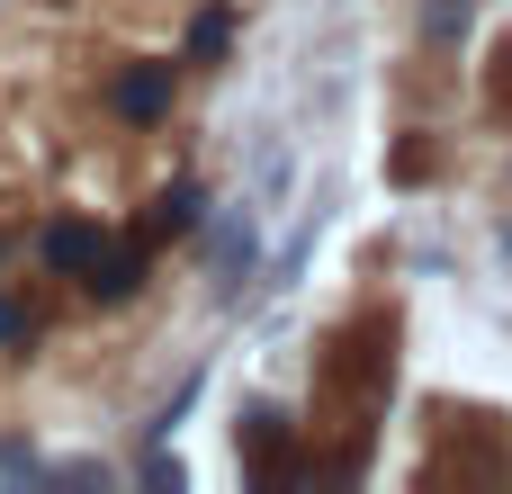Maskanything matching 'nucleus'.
<instances>
[{
  "label": "nucleus",
  "mask_w": 512,
  "mask_h": 494,
  "mask_svg": "<svg viewBox=\"0 0 512 494\" xmlns=\"http://www.w3.org/2000/svg\"><path fill=\"white\" fill-rule=\"evenodd\" d=\"M198 261H207L216 297H243V279H252V261H261V225H252V207H207V225H198Z\"/></svg>",
  "instance_id": "nucleus-1"
},
{
  "label": "nucleus",
  "mask_w": 512,
  "mask_h": 494,
  "mask_svg": "<svg viewBox=\"0 0 512 494\" xmlns=\"http://www.w3.org/2000/svg\"><path fill=\"white\" fill-rule=\"evenodd\" d=\"M108 243H117V234H108L99 216H54V225L36 234V261H45L54 279H90V270L108 261Z\"/></svg>",
  "instance_id": "nucleus-2"
},
{
  "label": "nucleus",
  "mask_w": 512,
  "mask_h": 494,
  "mask_svg": "<svg viewBox=\"0 0 512 494\" xmlns=\"http://www.w3.org/2000/svg\"><path fill=\"white\" fill-rule=\"evenodd\" d=\"M171 99H180V72H171V63H126V72L108 81V108H117L126 126H162Z\"/></svg>",
  "instance_id": "nucleus-3"
},
{
  "label": "nucleus",
  "mask_w": 512,
  "mask_h": 494,
  "mask_svg": "<svg viewBox=\"0 0 512 494\" xmlns=\"http://www.w3.org/2000/svg\"><path fill=\"white\" fill-rule=\"evenodd\" d=\"M243 477L279 486L288 477V414L279 405H243Z\"/></svg>",
  "instance_id": "nucleus-4"
},
{
  "label": "nucleus",
  "mask_w": 512,
  "mask_h": 494,
  "mask_svg": "<svg viewBox=\"0 0 512 494\" xmlns=\"http://www.w3.org/2000/svg\"><path fill=\"white\" fill-rule=\"evenodd\" d=\"M135 288H144V243H126V234H117V243H108V261L81 279V297H90V306H126Z\"/></svg>",
  "instance_id": "nucleus-5"
},
{
  "label": "nucleus",
  "mask_w": 512,
  "mask_h": 494,
  "mask_svg": "<svg viewBox=\"0 0 512 494\" xmlns=\"http://www.w3.org/2000/svg\"><path fill=\"white\" fill-rule=\"evenodd\" d=\"M207 207H216V198H207V180H171V189H162V207H153V243L198 234V225H207Z\"/></svg>",
  "instance_id": "nucleus-6"
},
{
  "label": "nucleus",
  "mask_w": 512,
  "mask_h": 494,
  "mask_svg": "<svg viewBox=\"0 0 512 494\" xmlns=\"http://www.w3.org/2000/svg\"><path fill=\"white\" fill-rule=\"evenodd\" d=\"M225 45H234V18L225 9H198L189 18V63H225Z\"/></svg>",
  "instance_id": "nucleus-7"
},
{
  "label": "nucleus",
  "mask_w": 512,
  "mask_h": 494,
  "mask_svg": "<svg viewBox=\"0 0 512 494\" xmlns=\"http://www.w3.org/2000/svg\"><path fill=\"white\" fill-rule=\"evenodd\" d=\"M423 36H432V45H459V36H468V0H432V9H423Z\"/></svg>",
  "instance_id": "nucleus-8"
},
{
  "label": "nucleus",
  "mask_w": 512,
  "mask_h": 494,
  "mask_svg": "<svg viewBox=\"0 0 512 494\" xmlns=\"http://www.w3.org/2000/svg\"><path fill=\"white\" fill-rule=\"evenodd\" d=\"M27 342H36V315L18 297H0V351H27Z\"/></svg>",
  "instance_id": "nucleus-9"
},
{
  "label": "nucleus",
  "mask_w": 512,
  "mask_h": 494,
  "mask_svg": "<svg viewBox=\"0 0 512 494\" xmlns=\"http://www.w3.org/2000/svg\"><path fill=\"white\" fill-rule=\"evenodd\" d=\"M387 171H396V189H414V180L432 171V144H396V162H387Z\"/></svg>",
  "instance_id": "nucleus-10"
},
{
  "label": "nucleus",
  "mask_w": 512,
  "mask_h": 494,
  "mask_svg": "<svg viewBox=\"0 0 512 494\" xmlns=\"http://www.w3.org/2000/svg\"><path fill=\"white\" fill-rule=\"evenodd\" d=\"M0 477H45V468H36V450H27V441H0Z\"/></svg>",
  "instance_id": "nucleus-11"
}]
</instances>
